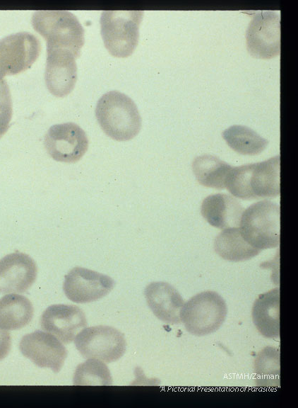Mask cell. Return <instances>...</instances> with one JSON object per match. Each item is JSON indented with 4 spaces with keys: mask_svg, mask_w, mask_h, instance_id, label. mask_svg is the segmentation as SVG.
<instances>
[{
    "mask_svg": "<svg viewBox=\"0 0 298 408\" xmlns=\"http://www.w3.org/2000/svg\"><path fill=\"white\" fill-rule=\"evenodd\" d=\"M280 155L268 160L232 166L225 188L244 200L272 198L280 195Z\"/></svg>",
    "mask_w": 298,
    "mask_h": 408,
    "instance_id": "obj_1",
    "label": "cell"
},
{
    "mask_svg": "<svg viewBox=\"0 0 298 408\" xmlns=\"http://www.w3.org/2000/svg\"><path fill=\"white\" fill-rule=\"evenodd\" d=\"M95 115L104 132L117 141H127L138 135L141 117L134 101L118 91H110L98 100Z\"/></svg>",
    "mask_w": 298,
    "mask_h": 408,
    "instance_id": "obj_2",
    "label": "cell"
},
{
    "mask_svg": "<svg viewBox=\"0 0 298 408\" xmlns=\"http://www.w3.org/2000/svg\"><path fill=\"white\" fill-rule=\"evenodd\" d=\"M33 28L47 40V49H65L76 58L84 44V29L68 11H37L32 16Z\"/></svg>",
    "mask_w": 298,
    "mask_h": 408,
    "instance_id": "obj_3",
    "label": "cell"
},
{
    "mask_svg": "<svg viewBox=\"0 0 298 408\" xmlns=\"http://www.w3.org/2000/svg\"><path fill=\"white\" fill-rule=\"evenodd\" d=\"M280 205L264 200L244 210L241 233L247 243L259 249L277 247L280 244Z\"/></svg>",
    "mask_w": 298,
    "mask_h": 408,
    "instance_id": "obj_4",
    "label": "cell"
},
{
    "mask_svg": "<svg viewBox=\"0 0 298 408\" xmlns=\"http://www.w3.org/2000/svg\"><path fill=\"white\" fill-rule=\"evenodd\" d=\"M142 11H105L100 23L107 50L117 57H127L136 49L139 38Z\"/></svg>",
    "mask_w": 298,
    "mask_h": 408,
    "instance_id": "obj_5",
    "label": "cell"
},
{
    "mask_svg": "<svg viewBox=\"0 0 298 408\" xmlns=\"http://www.w3.org/2000/svg\"><path fill=\"white\" fill-rule=\"evenodd\" d=\"M227 314V304L221 295L207 290L195 295L184 304L180 318L188 332L202 336L216 332Z\"/></svg>",
    "mask_w": 298,
    "mask_h": 408,
    "instance_id": "obj_6",
    "label": "cell"
},
{
    "mask_svg": "<svg viewBox=\"0 0 298 408\" xmlns=\"http://www.w3.org/2000/svg\"><path fill=\"white\" fill-rule=\"evenodd\" d=\"M75 345L85 358H95L109 363L124 354L126 341L123 333L107 325L87 327L78 334Z\"/></svg>",
    "mask_w": 298,
    "mask_h": 408,
    "instance_id": "obj_7",
    "label": "cell"
},
{
    "mask_svg": "<svg viewBox=\"0 0 298 408\" xmlns=\"http://www.w3.org/2000/svg\"><path fill=\"white\" fill-rule=\"evenodd\" d=\"M246 47L255 58L271 59L280 52V18L271 11L257 12L246 31Z\"/></svg>",
    "mask_w": 298,
    "mask_h": 408,
    "instance_id": "obj_8",
    "label": "cell"
},
{
    "mask_svg": "<svg viewBox=\"0 0 298 408\" xmlns=\"http://www.w3.org/2000/svg\"><path fill=\"white\" fill-rule=\"evenodd\" d=\"M41 50L39 39L23 31L0 40V78L18 74L29 69Z\"/></svg>",
    "mask_w": 298,
    "mask_h": 408,
    "instance_id": "obj_9",
    "label": "cell"
},
{
    "mask_svg": "<svg viewBox=\"0 0 298 408\" xmlns=\"http://www.w3.org/2000/svg\"><path fill=\"white\" fill-rule=\"evenodd\" d=\"M44 143L52 159L66 163L78 162L88 148L85 131L72 122L51 126L45 135Z\"/></svg>",
    "mask_w": 298,
    "mask_h": 408,
    "instance_id": "obj_10",
    "label": "cell"
},
{
    "mask_svg": "<svg viewBox=\"0 0 298 408\" xmlns=\"http://www.w3.org/2000/svg\"><path fill=\"white\" fill-rule=\"evenodd\" d=\"M114 285L115 281L110 276L76 266L65 276L63 289L73 302L88 303L106 296Z\"/></svg>",
    "mask_w": 298,
    "mask_h": 408,
    "instance_id": "obj_11",
    "label": "cell"
},
{
    "mask_svg": "<svg viewBox=\"0 0 298 408\" xmlns=\"http://www.w3.org/2000/svg\"><path fill=\"white\" fill-rule=\"evenodd\" d=\"M21 353L40 368L59 373L67 357L66 347L54 336L40 330L23 336L19 344Z\"/></svg>",
    "mask_w": 298,
    "mask_h": 408,
    "instance_id": "obj_12",
    "label": "cell"
},
{
    "mask_svg": "<svg viewBox=\"0 0 298 408\" xmlns=\"http://www.w3.org/2000/svg\"><path fill=\"white\" fill-rule=\"evenodd\" d=\"M87 324L84 312L73 305H52L40 318L41 328L66 344L71 343Z\"/></svg>",
    "mask_w": 298,
    "mask_h": 408,
    "instance_id": "obj_13",
    "label": "cell"
},
{
    "mask_svg": "<svg viewBox=\"0 0 298 408\" xmlns=\"http://www.w3.org/2000/svg\"><path fill=\"white\" fill-rule=\"evenodd\" d=\"M35 261L28 254L14 252L0 259V293H23L37 278Z\"/></svg>",
    "mask_w": 298,
    "mask_h": 408,
    "instance_id": "obj_14",
    "label": "cell"
},
{
    "mask_svg": "<svg viewBox=\"0 0 298 408\" xmlns=\"http://www.w3.org/2000/svg\"><path fill=\"white\" fill-rule=\"evenodd\" d=\"M44 72L47 87L55 96L64 97L74 89L77 66L74 55L65 49H47Z\"/></svg>",
    "mask_w": 298,
    "mask_h": 408,
    "instance_id": "obj_15",
    "label": "cell"
},
{
    "mask_svg": "<svg viewBox=\"0 0 298 408\" xmlns=\"http://www.w3.org/2000/svg\"><path fill=\"white\" fill-rule=\"evenodd\" d=\"M144 295L157 319L169 324H180L184 300L174 287L163 281L153 282L146 286Z\"/></svg>",
    "mask_w": 298,
    "mask_h": 408,
    "instance_id": "obj_16",
    "label": "cell"
},
{
    "mask_svg": "<svg viewBox=\"0 0 298 408\" xmlns=\"http://www.w3.org/2000/svg\"><path fill=\"white\" fill-rule=\"evenodd\" d=\"M244 208L229 194L217 193L207 196L202 202L201 212L212 226L225 230L238 227Z\"/></svg>",
    "mask_w": 298,
    "mask_h": 408,
    "instance_id": "obj_17",
    "label": "cell"
},
{
    "mask_svg": "<svg viewBox=\"0 0 298 408\" xmlns=\"http://www.w3.org/2000/svg\"><path fill=\"white\" fill-rule=\"evenodd\" d=\"M251 316L258 332L264 337L280 336V290L274 288L258 296L255 300Z\"/></svg>",
    "mask_w": 298,
    "mask_h": 408,
    "instance_id": "obj_18",
    "label": "cell"
},
{
    "mask_svg": "<svg viewBox=\"0 0 298 408\" xmlns=\"http://www.w3.org/2000/svg\"><path fill=\"white\" fill-rule=\"evenodd\" d=\"M214 249L223 259L232 262L249 260L261 252L246 242L239 227L222 231L215 239Z\"/></svg>",
    "mask_w": 298,
    "mask_h": 408,
    "instance_id": "obj_19",
    "label": "cell"
},
{
    "mask_svg": "<svg viewBox=\"0 0 298 408\" xmlns=\"http://www.w3.org/2000/svg\"><path fill=\"white\" fill-rule=\"evenodd\" d=\"M34 313L33 306L26 297L7 294L0 298V327L18 330L28 325Z\"/></svg>",
    "mask_w": 298,
    "mask_h": 408,
    "instance_id": "obj_20",
    "label": "cell"
},
{
    "mask_svg": "<svg viewBox=\"0 0 298 408\" xmlns=\"http://www.w3.org/2000/svg\"><path fill=\"white\" fill-rule=\"evenodd\" d=\"M232 167L217 157L209 154L197 157L192 163V169L198 183L218 190L225 188Z\"/></svg>",
    "mask_w": 298,
    "mask_h": 408,
    "instance_id": "obj_21",
    "label": "cell"
},
{
    "mask_svg": "<svg viewBox=\"0 0 298 408\" xmlns=\"http://www.w3.org/2000/svg\"><path fill=\"white\" fill-rule=\"evenodd\" d=\"M222 137L231 149L243 155L259 154L269 143L251 128L239 125L224 130Z\"/></svg>",
    "mask_w": 298,
    "mask_h": 408,
    "instance_id": "obj_22",
    "label": "cell"
},
{
    "mask_svg": "<svg viewBox=\"0 0 298 408\" xmlns=\"http://www.w3.org/2000/svg\"><path fill=\"white\" fill-rule=\"evenodd\" d=\"M254 371L256 384L261 387L280 385V351L266 346L256 356Z\"/></svg>",
    "mask_w": 298,
    "mask_h": 408,
    "instance_id": "obj_23",
    "label": "cell"
},
{
    "mask_svg": "<svg viewBox=\"0 0 298 408\" xmlns=\"http://www.w3.org/2000/svg\"><path fill=\"white\" fill-rule=\"evenodd\" d=\"M112 376L107 366L95 358L79 364L73 375L74 385H110Z\"/></svg>",
    "mask_w": 298,
    "mask_h": 408,
    "instance_id": "obj_24",
    "label": "cell"
},
{
    "mask_svg": "<svg viewBox=\"0 0 298 408\" xmlns=\"http://www.w3.org/2000/svg\"><path fill=\"white\" fill-rule=\"evenodd\" d=\"M12 117V100L7 82L0 78V138L7 132Z\"/></svg>",
    "mask_w": 298,
    "mask_h": 408,
    "instance_id": "obj_25",
    "label": "cell"
},
{
    "mask_svg": "<svg viewBox=\"0 0 298 408\" xmlns=\"http://www.w3.org/2000/svg\"><path fill=\"white\" fill-rule=\"evenodd\" d=\"M11 339L10 334L0 328V361L5 358L10 352Z\"/></svg>",
    "mask_w": 298,
    "mask_h": 408,
    "instance_id": "obj_26",
    "label": "cell"
}]
</instances>
